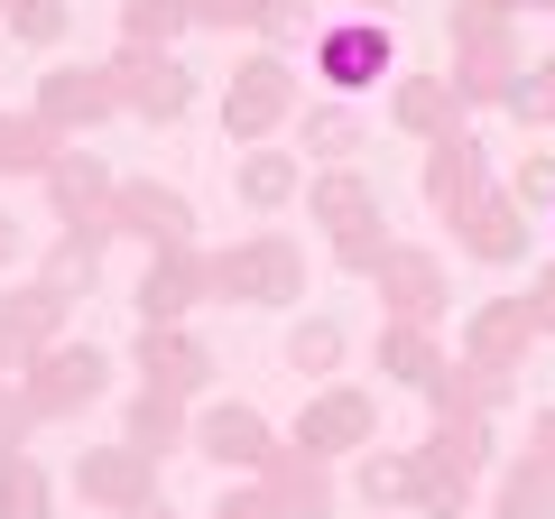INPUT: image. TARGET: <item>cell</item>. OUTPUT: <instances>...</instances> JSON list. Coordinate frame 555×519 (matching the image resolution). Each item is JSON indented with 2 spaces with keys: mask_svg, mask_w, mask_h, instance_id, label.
Listing matches in <instances>:
<instances>
[{
  "mask_svg": "<svg viewBox=\"0 0 555 519\" xmlns=\"http://www.w3.org/2000/svg\"><path fill=\"white\" fill-rule=\"evenodd\" d=\"M408 455H416V510L426 519H463V501L500 473L491 464V418H426V436Z\"/></svg>",
  "mask_w": 555,
  "mask_h": 519,
  "instance_id": "1",
  "label": "cell"
},
{
  "mask_svg": "<svg viewBox=\"0 0 555 519\" xmlns=\"http://www.w3.org/2000/svg\"><path fill=\"white\" fill-rule=\"evenodd\" d=\"M306 112V75L287 47H250V56L232 65V84H222V130H232V149H259L278 140V130H297Z\"/></svg>",
  "mask_w": 555,
  "mask_h": 519,
  "instance_id": "2",
  "label": "cell"
},
{
  "mask_svg": "<svg viewBox=\"0 0 555 519\" xmlns=\"http://www.w3.org/2000/svg\"><path fill=\"white\" fill-rule=\"evenodd\" d=\"M454 65L444 75L463 84V102L473 112H491V102H509V84L528 75V38H518V20H500V10H481V0H454Z\"/></svg>",
  "mask_w": 555,
  "mask_h": 519,
  "instance_id": "3",
  "label": "cell"
},
{
  "mask_svg": "<svg viewBox=\"0 0 555 519\" xmlns=\"http://www.w3.org/2000/svg\"><path fill=\"white\" fill-rule=\"evenodd\" d=\"M306 241L297 232H250L214 251V306H297L306 298Z\"/></svg>",
  "mask_w": 555,
  "mask_h": 519,
  "instance_id": "4",
  "label": "cell"
},
{
  "mask_svg": "<svg viewBox=\"0 0 555 519\" xmlns=\"http://www.w3.org/2000/svg\"><path fill=\"white\" fill-rule=\"evenodd\" d=\"M287 445H306V455H324V464L361 455V445H379V400L361 390V380H315V400L297 408Z\"/></svg>",
  "mask_w": 555,
  "mask_h": 519,
  "instance_id": "5",
  "label": "cell"
},
{
  "mask_svg": "<svg viewBox=\"0 0 555 519\" xmlns=\"http://www.w3.org/2000/svg\"><path fill=\"white\" fill-rule=\"evenodd\" d=\"M130 306H139V325H185L195 306H214V251H195V241L149 251L130 279Z\"/></svg>",
  "mask_w": 555,
  "mask_h": 519,
  "instance_id": "6",
  "label": "cell"
},
{
  "mask_svg": "<svg viewBox=\"0 0 555 519\" xmlns=\"http://www.w3.org/2000/svg\"><path fill=\"white\" fill-rule=\"evenodd\" d=\"M398 75V38L389 20H343V28H315V84L324 93H389Z\"/></svg>",
  "mask_w": 555,
  "mask_h": 519,
  "instance_id": "7",
  "label": "cell"
},
{
  "mask_svg": "<svg viewBox=\"0 0 555 519\" xmlns=\"http://www.w3.org/2000/svg\"><path fill=\"white\" fill-rule=\"evenodd\" d=\"M112 93H120V121H177L185 102H195V75H185V56L177 47H112Z\"/></svg>",
  "mask_w": 555,
  "mask_h": 519,
  "instance_id": "8",
  "label": "cell"
},
{
  "mask_svg": "<svg viewBox=\"0 0 555 519\" xmlns=\"http://www.w3.org/2000/svg\"><path fill=\"white\" fill-rule=\"evenodd\" d=\"M20 380H28V408H38V418H75V408H102V390H112V353L83 343V334H65L56 353L28 362Z\"/></svg>",
  "mask_w": 555,
  "mask_h": 519,
  "instance_id": "9",
  "label": "cell"
},
{
  "mask_svg": "<svg viewBox=\"0 0 555 519\" xmlns=\"http://www.w3.org/2000/svg\"><path fill=\"white\" fill-rule=\"evenodd\" d=\"M371 288H379V316H398V325H444L454 316V269H444V251H426V241H398Z\"/></svg>",
  "mask_w": 555,
  "mask_h": 519,
  "instance_id": "10",
  "label": "cell"
},
{
  "mask_svg": "<svg viewBox=\"0 0 555 519\" xmlns=\"http://www.w3.org/2000/svg\"><path fill=\"white\" fill-rule=\"evenodd\" d=\"M65 325H75V298L56 279H20L0 288V371H28L38 353H56Z\"/></svg>",
  "mask_w": 555,
  "mask_h": 519,
  "instance_id": "11",
  "label": "cell"
},
{
  "mask_svg": "<svg viewBox=\"0 0 555 519\" xmlns=\"http://www.w3.org/2000/svg\"><path fill=\"white\" fill-rule=\"evenodd\" d=\"M416 186H426V214L454 232L481 195H500V167H491V149H481V130H454V140L426 149V177H416Z\"/></svg>",
  "mask_w": 555,
  "mask_h": 519,
  "instance_id": "12",
  "label": "cell"
},
{
  "mask_svg": "<svg viewBox=\"0 0 555 519\" xmlns=\"http://www.w3.org/2000/svg\"><path fill=\"white\" fill-rule=\"evenodd\" d=\"M28 112H38V121H56L65 140H83V130H102V121H120L112 65H83V56L47 65V75H38V93H28Z\"/></svg>",
  "mask_w": 555,
  "mask_h": 519,
  "instance_id": "13",
  "label": "cell"
},
{
  "mask_svg": "<svg viewBox=\"0 0 555 519\" xmlns=\"http://www.w3.org/2000/svg\"><path fill=\"white\" fill-rule=\"evenodd\" d=\"M158 482H167V464H158V455H139L130 436H112V445H83V455H75V492L93 501L102 519L139 510V501H158Z\"/></svg>",
  "mask_w": 555,
  "mask_h": 519,
  "instance_id": "14",
  "label": "cell"
},
{
  "mask_svg": "<svg viewBox=\"0 0 555 519\" xmlns=\"http://www.w3.org/2000/svg\"><path fill=\"white\" fill-rule=\"evenodd\" d=\"M130 362H139V380H158V390H185V400H204V390L222 380L214 343H204L195 325H139V334H130Z\"/></svg>",
  "mask_w": 555,
  "mask_h": 519,
  "instance_id": "15",
  "label": "cell"
},
{
  "mask_svg": "<svg viewBox=\"0 0 555 519\" xmlns=\"http://www.w3.org/2000/svg\"><path fill=\"white\" fill-rule=\"evenodd\" d=\"M112 241H139V251L195 241V204H185L167 177H120V195H112Z\"/></svg>",
  "mask_w": 555,
  "mask_h": 519,
  "instance_id": "16",
  "label": "cell"
},
{
  "mask_svg": "<svg viewBox=\"0 0 555 519\" xmlns=\"http://www.w3.org/2000/svg\"><path fill=\"white\" fill-rule=\"evenodd\" d=\"M259 501H269L278 519H334V501H343V482H334V464L324 455H306V445H278L269 464H259Z\"/></svg>",
  "mask_w": 555,
  "mask_h": 519,
  "instance_id": "17",
  "label": "cell"
},
{
  "mask_svg": "<svg viewBox=\"0 0 555 519\" xmlns=\"http://www.w3.org/2000/svg\"><path fill=\"white\" fill-rule=\"evenodd\" d=\"M473 102H463V84L454 75H408V65H398L389 75V130H408V140H454V130H473Z\"/></svg>",
  "mask_w": 555,
  "mask_h": 519,
  "instance_id": "18",
  "label": "cell"
},
{
  "mask_svg": "<svg viewBox=\"0 0 555 519\" xmlns=\"http://www.w3.org/2000/svg\"><path fill=\"white\" fill-rule=\"evenodd\" d=\"M47 204H56V223L65 232H112V195H120V177L93 159V149H65L56 167H47Z\"/></svg>",
  "mask_w": 555,
  "mask_h": 519,
  "instance_id": "19",
  "label": "cell"
},
{
  "mask_svg": "<svg viewBox=\"0 0 555 519\" xmlns=\"http://www.w3.org/2000/svg\"><path fill=\"white\" fill-rule=\"evenodd\" d=\"M528 241H537V214L500 186V195H481L473 214L454 223V251L473 260V269H509V260H528Z\"/></svg>",
  "mask_w": 555,
  "mask_h": 519,
  "instance_id": "20",
  "label": "cell"
},
{
  "mask_svg": "<svg viewBox=\"0 0 555 519\" xmlns=\"http://www.w3.org/2000/svg\"><path fill=\"white\" fill-rule=\"evenodd\" d=\"M537 306L528 298H481L473 316H463V362H481V371H518V362L537 353Z\"/></svg>",
  "mask_w": 555,
  "mask_h": 519,
  "instance_id": "21",
  "label": "cell"
},
{
  "mask_svg": "<svg viewBox=\"0 0 555 519\" xmlns=\"http://www.w3.org/2000/svg\"><path fill=\"white\" fill-rule=\"evenodd\" d=\"M278 445H287V436H278L250 400H222V408H204V418H195V455L222 464V473H259Z\"/></svg>",
  "mask_w": 555,
  "mask_h": 519,
  "instance_id": "22",
  "label": "cell"
},
{
  "mask_svg": "<svg viewBox=\"0 0 555 519\" xmlns=\"http://www.w3.org/2000/svg\"><path fill=\"white\" fill-rule=\"evenodd\" d=\"M120 436L139 445V455H185V445H195V400H185V390H158V380H139L130 400H120Z\"/></svg>",
  "mask_w": 555,
  "mask_h": 519,
  "instance_id": "23",
  "label": "cell"
},
{
  "mask_svg": "<svg viewBox=\"0 0 555 519\" xmlns=\"http://www.w3.org/2000/svg\"><path fill=\"white\" fill-rule=\"evenodd\" d=\"M371 362H379V380H398V390H426V380L454 362V334H444V325H398V316H379Z\"/></svg>",
  "mask_w": 555,
  "mask_h": 519,
  "instance_id": "24",
  "label": "cell"
},
{
  "mask_svg": "<svg viewBox=\"0 0 555 519\" xmlns=\"http://www.w3.org/2000/svg\"><path fill=\"white\" fill-rule=\"evenodd\" d=\"M500 408H518V380L481 371V362H463V353L426 380V418H500Z\"/></svg>",
  "mask_w": 555,
  "mask_h": 519,
  "instance_id": "25",
  "label": "cell"
},
{
  "mask_svg": "<svg viewBox=\"0 0 555 519\" xmlns=\"http://www.w3.org/2000/svg\"><path fill=\"white\" fill-rule=\"evenodd\" d=\"M361 140H371V112L352 93H324V102L297 112V159H315V167H352Z\"/></svg>",
  "mask_w": 555,
  "mask_h": 519,
  "instance_id": "26",
  "label": "cell"
},
{
  "mask_svg": "<svg viewBox=\"0 0 555 519\" xmlns=\"http://www.w3.org/2000/svg\"><path fill=\"white\" fill-rule=\"evenodd\" d=\"M306 177H315V167H306L297 149L259 140V149H241V167H232V195L250 204V214H278V204H297V195H306Z\"/></svg>",
  "mask_w": 555,
  "mask_h": 519,
  "instance_id": "27",
  "label": "cell"
},
{
  "mask_svg": "<svg viewBox=\"0 0 555 519\" xmlns=\"http://www.w3.org/2000/svg\"><path fill=\"white\" fill-rule=\"evenodd\" d=\"M65 149H75V140H65L56 121H38V112H0V177H47Z\"/></svg>",
  "mask_w": 555,
  "mask_h": 519,
  "instance_id": "28",
  "label": "cell"
},
{
  "mask_svg": "<svg viewBox=\"0 0 555 519\" xmlns=\"http://www.w3.org/2000/svg\"><path fill=\"white\" fill-rule=\"evenodd\" d=\"M352 492L371 510H416V455L408 445H361L352 455Z\"/></svg>",
  "mask_w": 555,
  "mask_h": 519,
  "instance_id": "29",
  "label": "cell"
},
{
  "mask_svg": "<svg viewBox=\"0 0 555 519\" xmlns=\"http://www.w3.org/2000/svg\"><path fill=\"white\" fill-rule=\"evenodd\" d=\"M491 519H555V473L528 455V445L491 473Z\"/></svg>",
  "mask_w": 555,
  "mask_h": 519,
  "instance_id": "30",
  "label": "cell"
},
{
  "mask_svg": "<svg viewBox=\"0 0 555 519\" xmlns=\"http://www.w3.org/2000/svg\"><path fill=\"white\" fill-rule=\"evenodd\" d=\"M102 251H112V232H65V223H56V241H47V260H38V279H56L65 298H93V288H102Z\"/></svg>",
  "mask_w": 555,
  "mask_h": 519,
  "instance_id": "31",
  "label": "cell"
},
{
  "mask_svg": "<svg viewBox=\"0 0 555 519\" xmlns=\"http://www.w3.org/2000/svg\"><path fill=\"white\" fill-rule=\"evenodd\" d=\"M278 353H287V371H297V380H334L343 353H352V334H343V316H297Z\"/></svg>",
  "mask_w": 555,
  "mask_h": 519,
  "instance_id": "32",
  "label": "cell"
},
{
  "mask_svg": "<svg viewBox=\"0 0 555 519\" xmlns=\"http://www.w3.org/2000/svg\"><path fill=\"white\" fill-rule=\"evenodd\" d=\"M306 204H315V232H343V223L379 214V195H371L361 167H315V177H306Z\"/></svg>",
  "mask_w": 555,
  "mask_h": 519,
  "instance_id": "33",
  "label": "cell"
},
{
  "mask_svg": "<svg viewBox=\"0 0 555 519\" xmlns=\"http://www.w3.org/2000/svg\"><path fill=\"white\" fill-rule=\"evenodd\" d=\"M195 38V0H120V47H177Z\"/></svg>",
  "mask_w": 555,
  "mask_h": 519,
  "instance_id": "34",
  "label": "cell"
},
{
  "mask_svg": "<svg viewBox=\"0 0 555 519\" xmlns=\"http://www.w3.org/2000/svg\"><path fill=\"white\" fill-rule=\"evenodd\" d=\"M0 519H56V473H47L38 455L0 464Z\"/></svg>",
  "mask_w": 555,
  "mask_h": 519,
  "instance_id": "35",
  "label": "cell"
},
{
  "mask_svg": "<svg viewBox=\"0 0 555 519\" xmlns=\"http://www.w3.org/2000/svg\"><path fill=\"white\" fill-rule=\"evenodd\" d=\"M0 20H10V38L47 47V38H65V28H75V0H0Z\"/></svg>",
  "mask_w": 555,
  "mask_h": 519,
  "instance_id": "36",
  "label": "cell"
},
{
  "mask_svg": "<svg viewBox=\"0 0 555 519\" xmlns=\"http://www.w3.org/2000/svg\"><path fill=\"white\" fill-rule=\"evenodd\" d=\"M509 195L528 204L537 223H555V149H528V159L509 167Z\"/></svg>",
  "mask_w": 555,
  "mask_h": 519,
  "instance_id": "37",
  "label": "cell"
},
{
  "mask_svg": "<svg viewBox=\"0 0 555 519\" xmlns=\"http://www.w3.org/2000/svg\"><path fill=\"white\" fill-rule=\"evenodd\" d=\"M269 10L278 0H195V28H214V38H259Z\"/></svg>",
  "mask_w": 555,
  "mask_h": 519,
  "instance_id": "38",
  "label": "cell"
},
{
  "mask_svg": "<svg viewBox=\"0 0 555 519\" xmlns=\"http://www.w3.org/2000/svg\"><path fill=\"white\" fill-rule=\"evenodd\" d=\"M28 427H38V408H28V380H20V371H0V464L28 455Z\"/></svg>",
  "mask_w": 555,
  "mask_h": 519,
  "instance_id": "39",
  "label": "cell"
},
{
  "mask_svg": "<svg viewBox=\"0 0 555 519\" xmlns=\"http://www.w3.org/2000/svg\"><path fill=\"white\" fill-rule=\"evenodd\" d=\"M500 112H518L528 130H546V121H555V56H546V65H528V75L509 84V102H500Z\"/></svg>",
  "mask_w": 555,
  "mask_h": 519,
  "instance_id": "40",
  "label": "cell"
},
{
  "mask_svg": "<svg viewBox=\"0 0 555 519\" xmlns=\"http://www.w3.org/2000/svg\"><path fill=\"white\" fill-rule=\"evenodd\" d=\"M204 519H278V510L259 501V482L241 473V482H222V492H214V510H204Z\"/></svg>",
  "mask_w": 555,
  "mask_h": 519,
  "instance_id": "41",
  "label": "cell"
},
{
  "mask_svg": "<svg viewBox=\"0 0 555 519\" xmlns=\"http://www.w3.org/2000/svg\"><path fill=\"white\" fill-rule=\"evenodd\" d=\"M528 455L555 473V400H546V408H528Z\"/></svg>",
  "mask_w": 555,
  "mask_h": 519,
  "instance_id": "42",
  "label": "cell"
},
{
  "mask_svg": "<svg viewBox=\"0 0 555 519\" xmlns=\"http://www.w3.org/2000/svg\"><path fill=\"white\" fill-rule=\"evenodd\" d=\"M528 306H537V334H555V260H537V288H528Z\"/></svg>",
  "mask_w": 555,
  "mask_h": 519,
  "instance_id": "43",
  "label": "cell"
},
{
  "mask_svg": "<svg viewBox=\"0 0 555 519\" xmlns=\"http://www.w3.org/2000/svg\"><path fill=\"white\" fill-rule=\"evenodd\" d=\"M259 38H278V47H287V38H306V0H278V10H269V28H259Z\"/></svg>",
  "mask_w": 555,
  "mask_h": 519,
  "instance_id": "44",
  "label": "cell"
},
{
  "mask_svg": "<svg viewBox=\"0 0 555 519\" xmlns=\"http://www.w3.org/2000/svg\"><path fill=\"white\" fill-rule=\"evenodd\" d=\"M481 10H500V20H546L555 0H481Z\"/></svg>",
  "mask_w": 555,
  "mask_h": 519,
  "instance_id": "45",
  "label": "cell"
},
{
  "mask_svg": "<svg viewBox=\"0 0 555 519\" xmlns=\"http://www.w3.org/2000/svg\"><path fill=\"white\" fill-rule=\"evenodd\" d=\"M20 260H28L20 251V214H0V269H20Z\"/></svg>",
  "mask_w": 555,
  "mask_h": 519,
  "instance_id": "46",
  "label": "cell"
},
{
  "mask_svg": "<svg viewBox=\"0 0 555 519\" xmlns=\"http://www.w3.org/2000/svg\"><path fill=\"white\" fill-rule=\"evenodd\" d=\"M361 20H398V10H408V0H352Z\"/></svg>",
  "mask_w": 555,
  "mask_h": 519,
  "instance_id": "47",
  "label": "cell"
},
{
  "mask_svg": "<svg viewBox=\"0 0 555 519\" xmlns=\"http://www.w3.org/2000/svg\"><path fill=\"white\" fill-rule=\"evenodd\" d=\"M120 519H177V510H167V492H158V501H139V510H120Z\"/></svg>",
  "mask_w": 555,
  "mask_h": 519,
  "instance_id": "48",
  "label": "cell"
},
{
  "mask_svg": "<svg viewBox=\"0 0 555 519\" xmlns=\"http://www.w3.org/2000/svg\"><path fill=\"white\" fill-rule=\"evenodd\" d=\"M546 20H555V10H546Z\"/></svg>",
  "mask_w": 555,
  "mask_h": 519,
  "instance_id": "49",
  "label": "cell"
}]
</instances>
